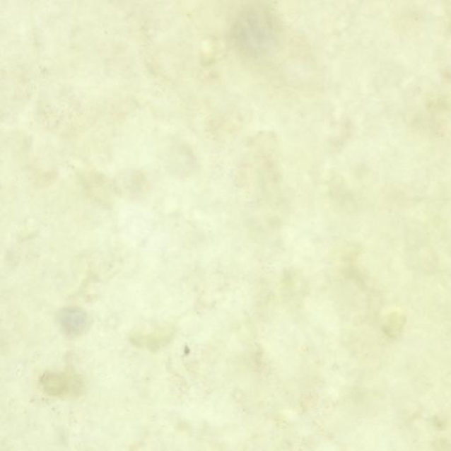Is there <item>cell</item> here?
Masks as SVG:
<instances>
[{"label":"cell","mask_w":451,"mask_h":451,"mask_svg":"<svg viewBox=\"0 0 451 451\" xmlns=\"http://www.w3.org/2000/svg\"><path fill=\"white\" fill-rule=\"evenodd\" d=\"M40 385L46 394L61 399L78 397L84 387L81 379L71 372L45 374L41 377Z\"/></svg>","instance_id":"obj_2"},{"label":"cell","mask_w":451,"mask_h":451,"mask_svg":"<svg viewBox=\"0 0 451 451\" xmlns=\"http://www.w3.org/2000/svg\"><path fill=\"white\" fill-rule=\"evenodd\" d=\"M231 37L243 56L264 59L277 51L281 41L280 28L276 17L268 7L254 4L245 7L236 16Z\"/></svg>","instance_id":"obj_1"},{"label":"cell","mask_w":451,"mask_h":451,"mask_svg":"<svg viewBox=\"0 0 451 451\" xmlns=\"http://www.w3.org/2000/svg\"><path fill=\"white\" fill-rule=\"evenodd\" d=\"M59 323L64 334L70 337H77L88 328V318L81 310L66 309L59 313Z\"/></svg>","instance_id":"obj_3"}]
</instances>
